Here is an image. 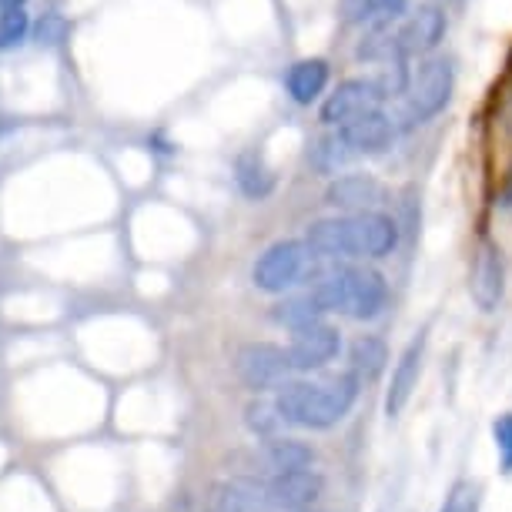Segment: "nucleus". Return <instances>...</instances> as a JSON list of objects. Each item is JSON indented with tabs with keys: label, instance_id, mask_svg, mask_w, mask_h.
<instances>
[{
	"label": "nucleus",
	"instance_id": "5",
	"mask_svg": "<svg viewBox=\"0 0 512 512\" xmlns=\"http://www.w3.org/2000/svg\"><path fill=\"white\" fill-rule=\"evenodd\" d=\"M322 262H328V258L318 255L305 238L275 241L272 248H265L262 255H258L255 268H251V282H255L258 292L282 295L302 282H315V278L322 275Z\"/></svg>",
	"mask_w": 512,
	"mask_h": 512
},
{
	"label": "nucleus",
	"instance_id": "22",
	"mask_svg": "<svg viewBox=\"0 0 512 512\" xmlns=\"http://www.w3.org/2000/svg\"><path fill=\"white\" fill-rule=\"evenodd\" d=\"M245 422L255 436L272 439L278 429L285 425V415L278 412V402H251L245 409Z\"/></svg>",
	"mask_w": 512,
	"mask_h": 512
},
{
	"label": "nucleus",
	"instance_id": "8",
	"mask_svg": "<svg viewBox=\"0 0 512 512\" xmlns=\"http://www.w3.org/2000/svg\"><path fill=\"white\" fill-rule=\"evenodd\" d=\"M446 37V11L439 4H422L395 21V41H399L402 57H425L432 54Z\"/></svg>",
	"mask_w": 512,
	"mask_h": 512
},
{
	"label": "nucleus",
	"instance_id": "6",
	"mask_svg": "<svg viewBox=\"0 0 512 512\" xmlns=\"http://www.w3.org/2000/svg\"><path fill=\"white\" fill-rule=\"evenodd\" d=\"M235 372L251 392H265V389H282L295 369L292 359H288V349H282V345L248 342L235 355Z\"/></svg>",
	"mask_w": 512,
	"mask_h": 512
},
{
	"label": "nucleus",
	"instance_id": "24",
	"mask_svg": "<svg viewBox=\"0 0 512 512\" xmlns=\"http://www.w3.org/2000/svg\"><path fill=\"white\" fill-rule=\"evenodd\" d=\"M492 439H496V456H499V469L512 476V412H502L496 422H492Z\"/></svg>",
	"mask_w": 512,
	"mask_h": 512
},
{
	"label": "nucleus",
	"instance_id": "25",
	"mask_svg": "<svg viewBox=\"0 0 512 512\" xmlns=\"http://www.w3.org/2000/svg\"><path fill=\"white\" fill-rule=\"evenodd\" d=\"M64 31H67V24L61 21V17H44L41 24H37V41L41 44H57L64 37Z\"/></svg>",
	"mask_w": 512,
	"mask_h": 512
},
{
	"label": "nucleus",
	"instance_id": "15",
	"mask_svg": "<svg viewBox=\"0 0 512 512\" xmlns=\"http://www.w3.org/2000/svg\"><path fill=\"white\" fill-rule=\"evenodd\" d=\"M325 201L342 211H372L382 201V185L372 175H342L328 185Z\"/></svg>",
	"mask_w": 512,
	"mask_h": 512
},
{
	"label": "nucleus",
	"instance_id": "23",
	"mask_svg": "<svg viewBox=\"0 0 512 512\" xmlns=\"http://www.w3.org/2000/svg\"><path fill=\"white\" fill-rule=\"evenodd\" d=\"M31 31V17L24 7H0V47L21 44Z\"/></svg>",
	"mask_w": 512,
	"mask_h": 512
},
{
	"label": "nucleus",
	"instance_id": "9",
	"mask_svg": "<svg viewBox=\"0 0 512 512\" xmlns=\"http://www.w3.org/2000/svg\"><path fill=\"white\" fill-rule=\"evenodd\" d=\"M265 502L272 509L282 512H305L312 509L325 492V479L308 466V469H292V472H275L272 479L262 486Z\"/></svg>",
	"mask_w": 512,
	"mask_h": 512
},
{
	"label": "nucleus",
	"instance_id": "12",
	"mask_svg": "<svg viewBox=\"0 0 512 512\" xmlns=\"http://www.w3.org/2000/svg\"><path fill=\"white\" fill-rule=\"evenodd\" d=\"M335 131H338V138L345 141V148L352 151V158L359 161V158H369V154H382L392 144L399 128H395L392 114H385V108H379L349 124H342V128H335Z\"/></svg>",
	"mask_w": 512,
	"mask_h": 512
},
{
	"label": "nucleus",
	"instance_id": "27",
	"mask_svg": "<svg viewBox=\"0 0 512 512\" xmlns=\"http://www.w3.org/2000/svg\"><path fill=\"white\" fill-rule=\"evenodd\" d=\"M0 7H24V0H0Z\"/></svg>",
	"mask_w": 512,
	"mask_h": 512
},
{
	"label": "nucleus",
	"instance_id": "20",
	"mask_svg": "<svg viewBox=\"0 0 512 512\" xmlns=\"http://www.w3.org/2000/svg\"><path fill=\"white\" fill-rule=\"evenodd\" d=\"M322 315H325V308H322V302H318L312 292L285 298V302H278L275 312H272L275 322L282 325V328H288V332H298V328H308V325L322 322Z\"/></svg>",
	"mask_w": 512,
	"mask_h": 512
},
{
	"label": "nucleus",
	"instance_id": "19",
	"mask_svg": "<svg viewBox=\"0 0 512 512\" xmlns=\"http://www.w3.org/2000/svg\"><path fill=\"white\" fill-rule=\"evenodd\" d=\"M235 181H238V188L245 191L248 198H268L275 191L272 168H268V164L262 161V154H255V151H248V154H241V158H238Z\"/></svg>",
	"mask_w": 512,
	"mask_h": 512
},
{
	"label": "nucleus",
	"instance_id": "3",
	"mask_svg": "<svg viewBox=\"0 0 512 512\" xmlns=\"http://www.w3.org/2000/svg\"><path fill=\"white\" fill-rule=\"evenodd\" d=\"M312 295L325 312L345 315L352 322H372L389 305V282L365 265H332L315 278Z\"/></svg>",
	"mask_w": 512,
	"mask_h": 512
},
{
	"label": "nucleus",
	"instance_id": "17",
	"mask_svg": "<svg viewBox=\"0 0 512 512\" xmlns=\"http://www.w3.org/2000/svg\"><path fill=\"white\" fill-rule=\"evenodd\" d=\"M349 362L359 379L372 382V379H379L385 372V365H389V345H385L379 335H359L349 349Z\"/></svg>",
	"mask_w": 512,
	"mask_h": 512
},
{
	"label": "nucleus",
	"instance_id": "7",
	"mask_svg": "<svg viewBox=\"0 0 512 512\" xmlns=\"http://www.w3.org/2000/svg\"><path fill=\"white\" fill-rule=\"evenodd\" d=\"M385 91L379 88V81L375 77H349V81H342L332 94H325L322 101V121L328 128H342V124H349L355 118H362V114L369 111H379L385 108Z\"/></svg>",
	"mask_w": 512,
	"mask_h": 512
},
{
	"label": "nucleus",
	"instance_id": "10",
	"mask_svg": "<svg viewBox=\"0 0 512 512\" xmlns=\"http://www.w3.org/2000/svg\"><path fill=\"white\" fill-rule=\"evenodd\" d=\"M338 352H342V335H338L335 325L325 322L298 328V332H292V342H288V359H292L295 372L325 369L328 362L338 359Z\"/></svg>",
	"mask_w": 512,
	"mask_h": 512
},
{
	"label": "nucleus",
	"instance_id": "13",
	"mask_svg": "<svg viewBox=\"0 0 512 512\" xmlns=\"http://www.w3.org/2000/svg\"><path fill=\"white\" fill-rule=\"evenodd\" d=\"M422 359H425V332H419L405 345L399 362H395V369H392L389 392H385V415H389V419H399L405 412V405L412 402V392L419 389Z\"/></svg>",
	"mask_w": 512,
	"mask_h": 512
},
{
	"label": "nucleus",
	"instance_id": "2",
	"mask_svg": "<svg viewBox=\"0 0 512 512\" xmlns=\"http://www.w3.org/2000/svg\"><path fill=\"white\" fill-rule=\"evenodd\" d=\"M359 382L362 379L355 372L328 375V379H288L275 395L278 412L298 429H332L352 412L359 399Z\"/></svg>",
	"mask_w": 512,
	"mask_h": 512
},
{
	"label": "nucleus",
	"instance_id": "11",
	"mask_svg": "<svg viewBox=\"0 0 512 512\" xmlns=\"http://www.w3.org/2000/svg\"><path fill=\"white\" fill-rule=\"evenodd\" d=\"M469 295L482 312H496L502 295H506V262H502L496 241H482L479 245L469 275Z\"/></svg>",
	"mask_w": 512,
	"mask_h": 512
},
{
	"label": "nucleus",
	"instance_id": "1",
	"mask_svg": "<svg viewBox=\"0 0 512 512\" xmlns=\"http://www.w3.org/2000/svg\"><path fill=\"white\" fill-rule=\"evenodd\" d=\"M305 241L328 262H379L399 245V225L382 211H345L308 225Z\"/></svg>",
	"mask_w": 512,
	"mask_h": 512
},
{
	"label": "nucleus",
	"instance_id": "21",
	"mask_svg": "<svg viewBox=\"0 0 512 512\" xmlns=\"http://www.w3.org/2000/svg\"><path fill=\"white\" fill-rule=\"evenodd\" d=\"M482 509V482L476 479H459L452 482V489L442 499L439 512H479Z\"/></svg>",
	"mask_w": 512,
	"mask_h": 512
},
{
	"label": "nucleus",
	"instance_id": "16",
	"mask_svg": "<svg viewBox=\"0 0 512 512\" xmlns=\"http://www.w3.org/2000/svg\"><path fill=\"white\" fill-rule=\"evenodd\" d=\"M345 21L355 27H385L409 14V0H342Z\"/></svg>",
	"mask_w": 512,
	"mask_h": 512
},
{
	"label": "nucleus",
	"instance_id": "26",
	"mask_svg": "<svg viewBox=\"0 0 512 512\" xmlns=\"http://www.w3.org/2000/svg\"><path fill=\"white\" fill-rule=\"evenodd\" d=\"M502 208H506V211H512V168H509L506 188H502Z\"/></svg>",
	"mask_w": 512,
	"mask_h": 512
},
{
	"label": "nucleus",
	"instance_id": "14",
	"mask_svg": "<svg viewBox=\"0 0 512 512\" xmlns=\"http://www.w3.org/2000/svg\"><path fill=\"white\" fill-rule=\"evenodd\" d=\"M328 77H332V71H328L325 57H305V61H295L292 67H288L285 91H288V98H292L295 104H302V108H312L315 101L325 98Z\"/></svg>",
	"mask_w": 512,
	"mask_h": 512
},
{
	"label": "nucleus",
	"instance_id": "18",
	"mask_svg": "<svg viewBox=\"0 0 512 512\" xmlns=\"http://www.w3.org/2000/svg\"><path fill=\"white\" fill-rule=\"evenodd\" d=\"M265 466L272 472H292V469H308L315 462V452L298 439H278L272 436L262 449Z\"/></svg>",
	"mask_w": 512,
	"mask_h": 512
},
{
	"label": "nucleus",
	"instance_id": "28",
	"mask_svg": "<svg viewBox=\"0 0 512 512\" xmlns=\"http://www.w3.org/2000/svg\"><path fill=\"white\" fill-rule=\"evenodd\" d=\"M305 512H312V509H305Z\"/></svg>",
	"mask_w": 512,
	"mask_h": 512
},
{
	"label": "nucleus",
	"instance_id": "4",
	"mask_svg": "<svg viewBox=\"0 0 512 512\" xmlns=\"http://www.w3.org/2000/svg\"><path fill=\"white\" fill-rule=\"evenodd\" d=\"M452 91H456V71L446 57H425V61L409 74V84H405L399 108H395V128L409 131L419 128V124L432 121L436 114L449 108Z\"/></svg>",
	"mask_w": 512,
	"mask_h": 512
}]
</instances>
